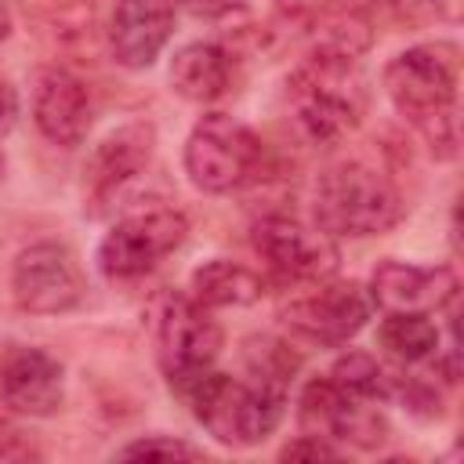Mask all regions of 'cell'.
I'll return each mask as SVG.
<instances>
[{"label": "cell", "instance_id": "6da1fadb", "mask_svg": "<svg viewBox=\"0 0 464 464\" xmlns=\"http://www.w3.org/2000/svg\"><path fill=\"white\" fill-rule=\"evenodd\" d=\"M460 58L453 44H417L384 65L392 105L413 123L439 160H453L460 145Z\"/></svg>", "mask_w": 464, "mask_h": 464}, {"label": "cell", "instance_id": "7a4b0ae2", "mask_svg": "<svg viewBox=\"0 0 464 464\" xmlns=\"http://www.w3.org/2000/svg\"><path fill=\"white\" fill-rule=\"evenodd\" d=\"M366 94L355 69V47L344 40L323 44L297 72L286 80V109L294 127L312 145H334L355 130Z\"/></svg>", "mask_w": 464, "mask_h": 464}, {"label": "cell", "instance_id": "3957f363", "mask_svg": "<svg viewBox=\"0 0 464 464\" xmlns=\"http://www.w3.org/2000/svg\"><path fill=\"white\" fill-rule=\"evenodd\" d=\"M315 228L326 236H381L402 218V196L399 188L359 160H341L326 167L315 181L312 196Z\"/></svg>", "mask_w": 464, "mask_h": 464}, {"label": "cell", "instance_id": "277c9868", "mask_svg": "<svg viewBox=\"0 0 464 464\" xmlns=\"http://www.w3.org/2000/svg\"><path fill=\"white\" fill-rule=\"evenodd\" d=\"M181 395L192 406V417L225 446H257L265 442L279 420H283V402L286 392L261 384V381H243L232 373L207 370L196 377Z\"/></svg>", "mask_w": 464, "mask_h": 464}, {"label": "cell", "instance_id": "5b68a950", "mask_svg": "<svg viewBox=\"0 0 464 464\" xmlns=\"http://www.w3.org/2000/svg\"><path fill=\"white\" fill-rule=\"evenodd\" d=\"M261 163L257 134L228 112H207L185 141V174L203 192L243 188Z\"/></svg>", "mask_w": 464, "mask_h": 464}, {"label": "cell", "instance_id": "8992f818", "mask_svg": "<svg viewBox=\"0 0 464 464\" xmlns=\"http://www.w3.org/2000/svg\"><path fill=\"white\" fill-rule=\"evenodd\" d=\"M221 326L210 319V308H203L192 294H174L163 301L156 315V355L170 381V388H188L196 377L214 370V359L221 355Z\"/></svg>", "mask_w": 464, "mask_h": 464}, {"label": "cell", "instance_id": "52a82bcc", "mask_svg": "<svg viewBox=\"0 0 464 464\" xmlns=\"http://www.w3.org/2000/svg\"><path fill=\"white\" fill-rule=\"evenodd\" d=\"M188 236V221L181 210L170 207H149L120 218L102 246H98V268L109 279H138L152 272L167 254H174Z\"/></svg>", "mask_w": 464, "mask_h": 464}, {"label": "cell", "instance_id": "ba28073f", "mask_svg": "<svg viewBox=\"0 0 464 464\" xmlns=\"http://www.w3.org/2000/svg\"><path fill=\"white\" fill-rule=\"evenodd\" d=\"M304 286L308 290L290 294L279 304V319L290 334H297L312 344L337 348L366 326L373 301H370V290H362L359 283L319 279V283H304Z\"/></svg>", "mask_w": 464, "mask_h": 464}, {"label": "cell", "instance_id": "9c48e42d", "mask_svg": "<svg viewBox=\"0 0 464 464\" xmlns=\"http://www.w3.org/2000/svg\"><path fill=\"white\" fill-rule=\"evenodd\" d=\"M250 246L257 250V257L276 279L294 286L330 279L341 261L334 236H326L323 228H308L286 214L257 218L250 225Z\"/></svg>", "mask_w": 464, "mask_h": 464}, {"label": "cell", "instance_id": "30bf717a", "mask_svg": "<svg viewBox=\"0 0 464 464\" xmlns=\"http://www.w3.org/2000/svg\"><path fill=\"white\" fill-rule=\"evenodd\" d=\"M297 420L304 435H319L334 446L377 450L388 439V420L373 399L352 395L330 377H315L304 384L297 402Z\"/></svg>", "mask_w": 464, "mask_h": 464}, {"label": "cell", "instance_id": "8fae6325", "mask_svg": "<svg viewBox=\"0 0 464 464\" xmlns=\"http://www.w3.org/2000/svg\"><path fill=\"white\" fill-rule=\"evenodd\" d=\"M14 304L29 315H58L80 304L83 272L65 243H33L11 268Z\"/></svg>", "mask_w": 464, "mask_h": 464}, {"label": "cell", "instance_id": "7c38bea8", "mask_svg": "<svg viewBox=\"0 0 464 464\" xmlns=\"http://www.w3.org/2000/svg\"><path fill=\"white\" fill-rule=\"evenodd\" d=\"M457 272L450 265L381 261L370 276V301L384 312H439L457 301Z\"/></svg>", "mask_w": 464, "mask_h": 464}, {"label": "cell", "instance_id": "4fadbf2b", "mask_svg": "<svg viewBox=\"0 0 464 464\" xmlns=\"http://www.w3.org/2000/svg\"><path fill=\"white\" fill-rule=\"evenodd\" d=\"M62 362L44 348L0 355V406L22 417H51L62 406Z\"/></svg>", "mask_w": 464, "mask_h": 464}, {"label": "cell", "instance_id": "5bb4252c", "mask_svg": "<svg viewBox=\"0 0 464 464\" xmlns=\"http://www.w3.org/2000/svg\"><path fill=\"white\" fill-rule=\"evenodd\" d=\"M174 0H120L109 25L112 58L123 69H149L174 33Z\"/></svg>", "mask_w": 464, "mask_h": 464}, {"label": "cell", "instance_id": "9a60e30c", "mask_svg": "<svg viewBox=\"0 0 464 464\" xmlns=\"http://www.w3.org/2000/svg\"><path fill=\"white\" fill-rule=\"evenodd\" d=\"M33 120L40 134L62 149H72L91 130V91L69 69H47L33 91Z\"/></svg>", "mask_w": 464, "mask_h": 464}, {"label": "cell", "instance_id": "2e32d148", "mask_svg": "<svg viewBox=\"0 0 464 464\" xmlns=\"http://www.w3.org/2000/svg\"><path fill=\"white\" fill-rule=\"evenodd\" d=\"M152 141H156L152 123H123L112 134H105L83 167L91 203H109L127 181H134L149 167Z\"/></svg>", "mask_w": 464, "mask_h": 464}, {"label": "cell", "instance_id": "e0dca14e", "mask_svg": "<svg viewBox=\"0 0 464 464\" xmlns=\"http://www.w3.org/2000/svg\"><path fill=\"white\" fill-rule=\"evenodd\" d=\"M228 76H232V62L225 54V47H218L210 40L185 44L170 62V87L185 102L221 98L228 91Z\"/></svg>", "mask_w": 464, "mask_h": 464}, {"label": "cell", "instance_id": "ac0fdd59", "mask_svg": "<svg viewBox=\"0 0 464 464\" xmlns=\"http://www.w3.org/2000/svg\"><path fill=\"white\" fill-rule=\"evenodd\" d=\"M261 294H265V279L239 261L214 257L192 272V297L203 308H243L254 304Z\"/></svg>", "mask_w": 464, "mask_h": 464}, {"label": "cell", "instance_id": "d6986e66", "mask_svg": "<svg viewBox=\"0 0 464 464\" xmlns=\"http://www.w3.org/2000/svg\"><path fill=\"white\" fill-rule=\"evenodd\" d=\"M377 337L399 362H424L439 352V326L424 312H384Z\"/></svg>", "mask_w": 464, "mask_h": 464}, {"label": "cell", "instance_id": "ffe728a7", "mask_svg": "<svg viewBox=\"0 0 464 464\" xmlns=\"http://www.w3.org/2000/svg\"><path fill=\"white\" fill-rule=\"evenodd\" d=\"M326 377L334 384H341L344 392L373 399V402H384V399L395 395V377H388V370L370 352H344Z\"/></svg>", "mask_w": 464, "mask_h": 464}, {"label": "cell", "instance_id": "44dd1931", "mask_svg": "<svg viewBox=\"0 0 464 464\" xmlns=\"http://www.w3.org/2000/svg\"><path fill=\"white\" fill-rule=\"evenodd\" d=\"M243 359H246V370H250L254 381L272 384V388H283V392H286V384H290V377L297 370V355L283 341H272V337L250 341L246 352H243Z\"/></svg>", "mask_w": 464, "mask_h": 464}, {"label": "cell", "instance_id": "7402d4cb", "mask_svg": "<svg viewBox=\"0 0 464 464\" xmlns=\"http://www.w3.org/2000/svg\"><path fill=\"white\" fill-rule=\"evenodd\" d=\"M120 460H138V457H167V460H199L203 450L185 442V439H174V435H149V439H138L130 446H123L116 453Z\"/></svg>", "mask_w": 464, "mask_h": 464}, {"label": "cell", "instance_id": "603a6c76", "mask_svg": "<svg viewBox=\"0 0 464 464\" xmlns=\"http://www.w3.org/2000/svg\"><path fill=\"white\" fill-rule=\"evenodd\" d=\"M279 457H283V460H301V457L323 460V457H341V446H334V442H326V439H319V435H301V439L286 442Z\"/></svg>", "mask_w": 464, "mask_h": 464}, {"label": "cell", "instance_id": "cb8c5ba5", "mask_svg": "<svg viewBox=\"0 0 464 464\" xmlns=\"http://www.w3.org/2000/svg\"><path fill=\"white\" fill-rule=\"evenodd\" d=\"M174 4H185V7H192L196 14H207V18H221V14L239 11L246 0H174Z\"/></svg>", "mask_w": 464, "mask_h": 464}, {"label": "cell", "instance_id": "d4e9b609", "mask_svg": "<svg viewBox=\"0 0 464 464\" xmlns=\"http://www.w3.org/2000/svg\"><path fill=\"white\" fill-rule=\"evenodd\" d=\"M14 112H18V102H14V91L0 83V134H7V127L14 123Z\"/></svg>", "mask_w": 464, "mask_h": 464}, {"label": "cell", "instance_id": "484cf974", "mask_svg": "<svg viewBox=\"0 0 464 464\" xmlns=\"http://www.w3.org/2000/svg\"><path fill=\"white\" fill-rule=\"evenodd\" d=\"M7 33H11V11H7V4L0 0V40H7Z\"/></svg>", "mask_w": 464, "mask_h": 464}, {"label": "cell", "instance_id": "4316f807", "mask_svg": "<svg viewBox=\"0 0 464 464\" xmlns=\"http://www.w3.org/2000/svg\"><path fill=\"white\" fill-rule=\"evenodd\" d=\"M0 410H4V406H0Z\"/></svg>", "mask_w": 464, "mask_h": 464}]
</instances>
